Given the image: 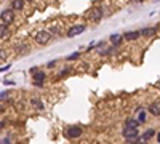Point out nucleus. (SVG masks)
Instances as JSON below:
<instances>
[{"mask_svg": "<svg viewBox=\"0 0 160 144\" xmlns=\"http://www.w3.org/2000/svg\"><path fill=\"white\" fill-rule=\"evenodd\" d=\"M87 16H88V19L91 22H99L101 19H103V16H104V11H103L101 7H93V8L88 11Z\"/></svg>", "mask_w": 160, "mask_h": 144, "instance_id": "nucleus-1", "label": "nucleus"}, {"mask_svg": "<svg viewBox=\"0 0 160 144\" xmlns=\"http://www.w3.org/2000/svg\"><path fill=\"white\" fill-rule=\"evenodd\" d=\"M82 133H83V130H82V127H79V125H69L66 128V136H67L69 139L80 138Z\"/></svg>", "mask_w": 160, "mask_h": 144, "instance_id": "nucleus-2", "label": "nucleus"}, {"mask_svg": "<svg viewBox=\"0 0 160 144\" xmlns=\"http://www.w3.org/2000/svg\"><path fill=\"white\" fill-rule=\"evenodd\" d=\"M0 21H2L3 24H7V26L13 24V21H14V10H11V8L3 10L2 13H0Z\"/></svg>", "mask_w": 160, "mask_h": 144, "instance_id": "nucleus-3", "label": "nucleus"}, {"mask_svg": "<svg viewBox=\"0 0 160 144\" xmlns=\"http://www.w3.org/2000/svg\"><path fill=\"white\" fill-rule=\"evenodd\" d=\"M50 40H51L50 30H38V32L35 34V42L38 45H48Z\"/></svg>", "mask_w": 160, "mask_h": 144, "instance_id": "nucleus-4", "label": "nucleus"}, {"mask_svg": "<svg viewBox=\"0 0 160 144\" xmlns=\"http://www.w3.org/2000/svg\"><path fill=\"white\" fill-rule=\"evenodd\" d=\"M123 136L128 139V143H135L138 139V128H125Z\"/></svg>", "mask_w": 160, "mask_h": 144, "instance_id": "nucleus-5", "label": "nucleus"}, {"mask_svg": "<svg viewBox=\"0 0 160 144\" xmlns=\"http://www.w3.org/2000/svg\"><path fill=\"white\" fill-rule=\"evenodd\" d=\"M85 29H87V26H85V24H77V26H72L71 29L67 30V34H66V35H67V37H75V35H80L82 32H85Z\"/></svg>", "mask_w": 160, "mask_h": 144, "instance_id": "nucleus-6", "label": "nucleus"}, {"mask_svg": "<svg viewBox=\"0 0 160 144\" xmlns=\"http://www.w3.org/2000/svg\"><path fill=\"white\" fill-rule=\"evenodd\" d=\"M122 37H123V40H127V42L138 40V38L141 37V30H130V32H125Z\"/></svg>", "mask_w": 160, "mask_h": 144, "instance_id": "nucleus-7", "label": "nucleus"}, {"mask_svg": "<svg viewBox=\"0 0 160 144\" xmlns=\"http://www.w3.org/2000/svg\"><path fill=\"white\" fill-rule=\"evenodd\" d=\"M34 75V85H38V87H42L43 85V82L46 79V74L43 71H37L35 74H32Z\"/></svg>", "mask_w": 160, "mask_h": 144, "instance_id": "nucleus-8", "label": "nucleus"}, {"mask_svg": "<svg viewBox=\"0 0 160 144\" xmlns=\"http://www.w3.org/2000/svg\"><path fill=\"white\" fill-rule=\"evenodd\" d=\"M11 10H14V11H21L22 8H24V5H26V0H11Z\"/></svg>", "mask_w": 160, "mask_h": 144, "instance_id": "nucleus-9", "label": "nucleus"}, {"mask_svg": "<svg viewBox=\"0 0 160 144\" xmlns=\"http://www.w3.org/2000/svg\"><path fill=\"white\" fill-rule=\"evenodd\" d=\"M149 112L154 117H159L160 115V103H152L149 106Z\"/></svg>", "mask_w": 160, "mask_h": 144, "instance_id": "nucleus-10", "label": "nucleus"}, {"mask_svg": "<svg viewBox=\"0 0 160 144\" xmlns=\"http://www.w3.org/2000/svg\"><path fill=\"white\" fill-rule=\"evenodd\" d=\"M14 50H16V53L19 54V56H22V54H26L27 51H29V46H27L26 43H18Z\"/></svg>", "mask_w": 160, "mask_h": 144, "instance_id": "nucleus-11", "label": "nucleus"}, {"mask_svg": "<svg viewBox=\"0 0 160 144\" xmlns=\"http://www.w3.org/2000/svg\"><path fill=\"white\" fill-rule=\"evenodd\" d=\"M30 104H32V107L37 109V111H43V109H45L43 103H42L40 99H37V98H32V99H30Z\"/></svg>", "mask_w": 160, "mask_h": 144, "instance_id": "nucleus-12", "label": "nucleus"}, {"mask_svg": "<svg viewBox=\"0 0 160 144\" xmlns=\"http://www.w3.org/2000/svg\"><path fill=\"white\" fill-rule=\"evenodd\" d=\"M122 35H119V34H112L111 37H109V40L112 42V43H114V46H119L120 43H122Z\"/></svg>", "mask_w": 160, "mask_h": 144, "instance_id": "nucleus-13", "label": "nucleus"}, {"mask_svg": "<svg viewBox=\"0 0 160 144\" xmlns=\"http://www.w3.org/2000/svg\"><path fill=\"white\" fill-rule=\"evenodd\" d=\"M138 120H135V119H128V120H125V128H138Z\"/></svg>", "mask_w": 160, "mask_h": 144, "instance_id": "nucleus-14", "label": "nucleus"}, {"mask_svg": "<svg viewBox=\"0 0 160 144\" xmlns=\"http://www.w3.org/2000/svg\"><path fill=\"white\" fill-rule=\"evenodd\" d=\"M7 35H8V26L0 22V38H5Z\"/></svg>", "mask_w": 160, "mask_h": 144, "instance_id": "nucleus-15", "label": "nucleus"}, {"mask_svg": "<svg viewBox=\"0 0 160 144\" xmlns=\"http://www.w3.org/2000/svg\"><path fill=\"white\" fill-rule=\"evenodd\" d=\"M154 135H155V130H152V128H151V130H147V131H144V133H143V136H141V138L144 139V141H149V139H151V138H154Z\"/></svg>", "mask_w": 160, "mask_h": 144, "instance_id": "nucleus-16", "label": "nucleus"}, {"mask_svg": "<svg viewBox=\"0 0 160 144\" xmlns=\"http://www.w3.org/2000/svg\"><path fill=\"white\" fill-rule=\"evenodd\" d=\"M152 34H155L154 27H146V29L141 30V35H152Z\"/></svg>", "mask_w": 160, "mask_h": 144, "instance_id": "nucleus-17", "label": "nucleus"}, {"mask_svg": "<svg viewBox=\"0 0 160 144\" xmlns=\"http://www.w3.org/2000/svg\"><path fill=\"white\" fill-rule=\"evenodd\" d=\"M136 120H138V123H144V122H146V112L141 111L138 114V119H136Z\"/></svg>", "mask_w": 160, "mask_h": 144, "instance_id": "nucleus-18", "label": "nucleus"}, {"mask_svg": "<svg viewBox=\"0 0 160 144\" xmlns=\"http://www.w3.org/2000/svg\"><path fill=\"white\" fill-rule=\"evenodd\" d=\"M79 56H80V53L75 51V53L69 54V56H67V61H75V59H79Z\"/></svg>", "mask_w": 160, "mask_h": 144, "instance_id": "nucleus-19", "label": "nucleus"}, {"mask_svg": "<svg viewBox=\"0 0 160 144\" xmlns=\"http://www.w3.org/2000/svg\"><path fill=\"white\" fill-rule=\"evenodd\" d=\"M8 95H10L8 91H2V93H0V101H5L7 98H8Z\"/></svg>", "mask_w": 160, "mask_h": 144, "instance_id": "nucleus-20", "label": "nucleus"}, {"mask_svg": "<svg viewBox=\"0 0 160 144\" xmlns=\"http://www.w3.org/2000/svg\"><path fill=\"white\" fill-rule=\"evenodd\" d=\"M0 144H11V138H10V136H7V138H3L2 141H0Z\"/></svg>", "mask_w": 160, "mask_h": 144, "instance_id": "nucleus-21", "label": "nucleus"}, {"mask_svg": "<svg viewBox=\"0 0 160 144\" xmlns=\"http://www.w3.org/2000/svg\"><path fill=\"white\" fill-rule=\"evenodd\" d=\"M3 85H7V87L13 85V87H14V82H13V80H3Z\"/></svg>", "mask_w": 160, "mask_h": 144, "instance_id": "nucleus-22", "label": "nucleus"}, {"mask_svg": "<svg viewBox=\"0 0 160 144\" xmlns=\"http://www.w3.org/2000/svg\"><path fill=\"white\" fill-rule=\"evenodd\" d=\"M7 58V51L5 50H0V59H5Z\"/></svg>", "mask_w": 160, "mask_h": 144, "instance_id": "nucleus-23", "label": "nucleus"}, {"mask_svg": "<svg viewBox=\"0 0 160 144\" xmlns=\"http://www.w3.org/2000/svg\"><path fill=\"white\" fill-rule=\"evenodd\" d=\"M10 69V66H3V67H0V72H7Z\"/></svg>", "mask_w": 160, "mask_h": 144, "instance_id": "nucleus-24", "label": "nucleus"}, {"mask_svg": "<svg viewBox=\"0 0 160 144\" xmlns=\"http://www.w3.org/2000/svg\"><path fill=\"white\" fill-rule=\"evenodd\" d=\"M38 71V67H30V74H35Z\"/></svg>", "mask_w": 160, "mask_h": 144, "instance_id": "nucleus-25", "label": "nucleus"}, {"mask_svg": "<svg viewBox=\"0 0 160 144\" xmlns=\"http://www.w3.org/2000/svg\"><path fill=\"white\" fill-rule=\"evenodd\" d=\"M3 127H5V122H0V130H2Z\"/></svg>", "mask_w": 160, "mask_h": 144, "instance_id": "nucleus-26", "label": "nucleus"}, {"mask_svg": "<svg viewBox=\"0 0 160 144\" xmlns=\"http://www.w3.org/2000/svg\"><path fill=\"white\" fill-rule=\"evenodd\" d=\"M131 2H135V3H141L143 0H131Z\"/></svg>", "mask_w": 160, "mask_h": 144, "instance_id": "nucleus-27", "label": "nucleus"}, {"mask_svg": "<svg viewBox=\"0 0 160 144\" xmlns=\"http://www.w3.org/2000/svg\"><path fill=\"white\" fill-rule=\"evenodd\" d=\"M157 141H159V143H160V133H159V135H157Z\"/></svg>", "mask_w": 160, "mask_h": 144, "instance_id": "nucleus-28", "label": "nucleus"}, {"mask_svg": "<svg viewBox=\"0 0 160 144\" xmlns=\"http://www.w3.org/2000/svg\"><path fill=\"white\" fill-rule=\"evenodd\" d=\"M0 112H3V107H0Z\"/></svg>", "mask_w": 160, "mask_h": 144, "instance_id": "nucleus-29", "label": "nucleus"}, {"mask_svg": "<svg viewBox=\"0 0 160 144\" xmlns=\"http://www.w3.org/2000/svg\"><path fill=\"white\" fill-rule=\"evenodd\" d=\"M26 2H32V0H26Z\"/></svg>", "mask_w": 160, "mask_h": 144, "instance_id": "nucleus-30", "label": "nucleus"}, {"mask_svg": "<svg viewBox=\"0 0 160 144\" xmlns=\"http://www.w3.org/2000/svg\"><path fill=\"white\" fill-rule=\"evenodd\" d=\"M130 144H131V143H130Z\"/></svg>", "mask_w": 160, "mask_h": 144, "instance_id": "nucleus-31", "label": "nucleus"}]
</instances>
